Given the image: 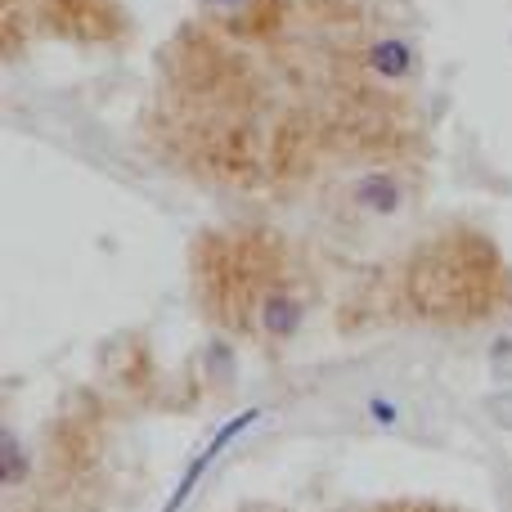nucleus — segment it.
Returning a JSON list of instances; mask_svg holds the SVG:
<instances>
[{
  "label": "nucleus",
  "instance_id": "obj_1",
  "mask_svg": "<svg viewBox=\"0 0 512 512\" xmlns=\"http://www.w3.org/2000/svg\"><path fill=\"white\" fill-rule=\"evenodd\" d=\"M414 176L396 162H369V167L351 171L342 185V203L351 207V216L369 225H387L414 207Z\"/></svg>",
  "mask_w": 512,
  "mask_h": 512
},
{
  "label": "nucleus",
  "instance_id": "obj_2",
  "mask_svg": "<svg viewBox=\"0 0 512 512\" xmlns=\"http://www.w3.org/2000/svg\"><path fill=\"white\" fill-rule=\"evenodd\" d=\"M355 72L360 81H369L373 90H409L423 72V50L409 32L382 27V32L364 36L355 45Z\"/></svg>",
  "mask_w": 512,
  "mask_h": 512
},
{
  "label": "nucleus",
  "instance_id": "obj_3",
  "mask_svg": "<svg viewBox=\"0 0 512 512\" xmlns=\"http://www.w3.org/2000/svg\"><path fill=\"white\" fill-rule=\"evenodd\" d=\"M310 315V301L288 274H274V279H261L248 301V328L261 337L265 346H288L301 337Z\"/></svg>",
  "mask_w": 512,
  "mask_h": 512
},
{
  "label": "nucleus",
  "instance_id": "obj_4",
  "mask_svg": "<svg viewBox=\"0 0 512 512\" xmlns=\"http://www.w3.org/2000/svg\"><path fill=\"white\" fill-rule=\"evenodd\" d=\"M256 423H261V409H243V414L225 418V423H221V432H216V436H207V445L194 454V463H189V468L180 472L176 490H171V499H167V504H162V512H180V508H185L189 499H194V490L207 481V472H212L216 463H221V454L230 450V445L239 441V436L248 432V427H256Z\"/></svg>",
  "mask_w": 512,
  "mask_h": 512
},
{
  "label": "nucleus",
  "instance_id": "obj_5",
  "mask_svg": "<svg viewBox=\"0 0 512 512\" xmlns=\"http://www.w3.org/2000/svg\"><path fill=\"white\" fill-rule=\"evenodd\" d=\"M256 9H261V0H198V14L212 18V23H225V27L252 23Z\"/></svg>",
  "mask_w": 512,
  "mask_h": 512
},
{
  "label": "nucleus",
  "instance_id": "obj_6",
  "mask_svg": "<svg viewBox=\"0 0 512 512\" xmlns=\"http://www.w3.org/2000/svg\"><path fill=\"white\" fill-rule=\"evenodd\" d=\"M27 477V454H23V441H18V432L9 427L5 432V459H0V481H5V490H18Z\"/></svg>",
  "mask_w": 512,
  "mask_h": 512
},
{
  "label": "nucleus",
  "instance_id": "obj_7",
  "mask_svg": "<svg viewBox=\"0 0 512 512\" xmlns=\"http://www.w3.org/2000/svg\"><path fill=\"white\" fill-rule=\"evenodd\" d=\"M364 414H369V418H373V423H378V427H391V423H396V418H400V409H396V400L369 396V400H364Z\"/></svg>",
  "mask_w": 512,
  "mask_h": 512
}]
</instances>
